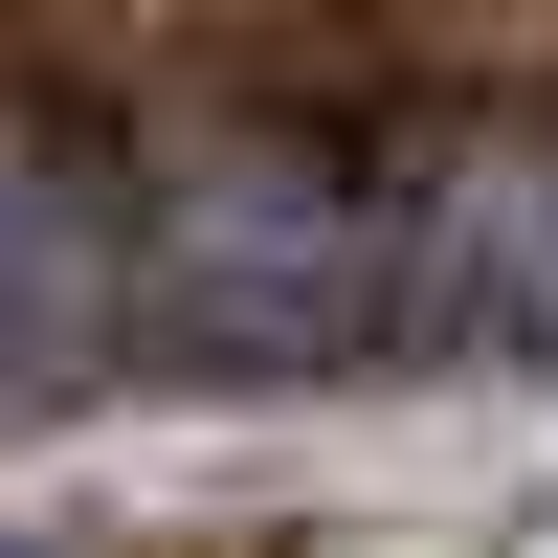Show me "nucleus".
<instances>
[{
    "mask_svg": "<svg viewBox=\"0 0 558 558\" xmlns=\"http://www.w3.org/2000/svg\"><path fill=\"white\" fill-rule=\"evenodd\" d=\"M134 357H179V380L402 357V134L202 112L179 157H134Z\"/></svg>",
    "mask_w": 558,
    "mask_h": 558,
    "instance_id": "1",
    "label": "nucleus"
},
{
    "mask_svg": "<svg viewBox=\"0 0 558 558\" xmlns=\"http://www.w3.org/2000/svg\"><path fill=\"white\" fill-rule=\"evenodd\" d=\"M134 357V179L68 112H0V402H68Z\"/></svg>",
    "mask_w": 558,
    "mask_h": 558,
    "instance_id": "3",
    "label": "nucleus"
},
{
    "mask_svg": "<svg viewBox=\"0 0 558 558\" xmlns=\"http://www.w3.org/2000/svg\"><path fill=\"white\" fill-rule=\"evenodd\" d=\"M402 380H558V112L402 134Z\"/></svg>",
    "mask_w": 558,
    "mask_h": 558,
    "instance_id": "2",
    "label": "nucleus"
}]
</instances>
